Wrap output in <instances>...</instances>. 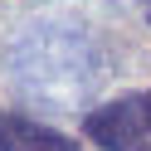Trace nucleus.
I'll use <instances>...</instances> for the list:
<instances>
[{
	"label": "nucleus",
	"instance_id": "f03ea898",
	"mask_svg": "<svg viewBox=\"0 0 151 151\" xmlns=\"http://www.w3.org/2000/svg\"><path fill=\"white\" fill-rule=\"evenodd\" d=\"M0 151H78V146L34 117H0Z\"/></svg>",
	"mask_w": 151,
	"mask_h": 151
},
{
	"label": "nucleus",
	"instance_id": "f257e3e1",
	"mask_svg": "<svg viewBox=\"0 0 151 151\" xmlns=\"http://www.w3.org/2000/svg\"><path fill=\"white\" fill-rule=\"evenodd\" d=\"M93 146L102 151H151V132H146V107H141V93L132 98H112L102 107L88 112L83 122Z\"/></svg>",
	"mask_w": 151,
	"mask_h": 151
},
{
	"label": "nucleus",
	"instance_id": "7ed1b4c3",
	"mask_svg": "<svg viewBox=\"0 0 151 151\" xmlns=\"http://www.w3.org/2000/svg\"><path fill=\"white\" fill-rule=\"evenodd\" d=\"M141 107H146V132H151V93H141Z\"/></svg>",
	"mask_w": 151,
	"mask_h": 151
}]
</instances>
